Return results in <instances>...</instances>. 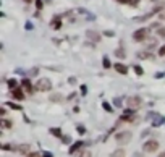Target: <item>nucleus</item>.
<instances>
[{"mask_svg": "<svg viewBox=\"0 0 165 157\" xmlns=\"http://www.w3.org/2000/svg\"><path fill=\"white\" fill-rule=\"evenodd\" d=\"M34 89L41 91V93H49V91H52V81H50L49 78H41V80L36 83Z\"/></svg>", "mask_w": 165, "mask_h": 157, "instance_id": "1", "label": "nucleus"}, {"mask_svg": "<svg viewBox=\"0 0 165 157\" xmlns=\"http://www.w3.org/2000/svg\"><path fill=\"white\" fill-rule=\"evenodd\" d=\"M133 139V133L131 131H120L115 135V141L118 143V144H128L130 141Z\"/></svg>", "mask_w": 165, "mask_h": 157, "instance_id": "2", "label": "nucleus"}, {"mask_svg": "<svg viewBox=\"0 0 165 157\" xmlns=\"http://www.w3.org/2000/svg\"><path fill=\"white\" fill-rule=\"evenodd\" d=\"M147 34H149V29H146V28L136 29V31L133 33V39H135L136 42H146V41H147Z\"/></svg>", "mask_w": 165, "mask_h": 157, "instance_id": "3", "label": "nucleus"}, {"mask_svg": "<svg viewBox=\"0 0 165 157\" xmlns=\"http://www.w3.org/2000/svg\"><path fill=\"white\" fill-rule=\"evenodd\" d=\"M126 104H128V109L136 110V109H139L141 105H143V99H141L139 96H130V97L126 99Z\"/></svg>", "mask_w": 165, "mask_h": 157, "instance_id": "4", "label": "nucleus"}, {"mask_svg": "<svg viewBox=\"0 0 165 157\" xmlns=\"http://www.w3.org/2000/svg\"><path fill=\"white\" fill-rule=\"evenodd\" d=\"M157 149H159V141H156V139H149V141H146L143 144L144 152H156Z\"/></svg>", "mask_w": 165, "mask_h": 157, "instance_id": "5", "label": "nucleus"}, {"mask_svg": "<svg viewBox=\"0 0 165 157\" xmlns=\"http://www.w3.org/2000/svg\"><path fill=\"white\" fill-rule=\"evenodd\" d=\"M120 120L122 122H135L136 120V112L133 110V109H126V110L122 114Z\"/></svg>", "mask_w": 165, "mask_h": 157, "instance_id": "6", "label": "nucleus"}, {"mask_svg": "<svg viewBox=\"0 0 165 157\" xmlns=\"http://www.w3.org/2000/svg\"><path fill=\"white\" fill-rule=\"evenodd\" d=\"M86 37L92 42H101V34L96 31H86Z\"/></svg>", "mask_w": 165, "mask_h": 157, "instance_id": "7", "label": "nucleus"}, {"mask_svg": "<svg viewBox=\"0 0 165 157\" xmlns=\"http://www.w3.org/2000/svg\"><path fill=\"white\" fill-rule=\"evenodd\" d=\"M15 149L20 152V154H23V156H28L31 152V146L29 144H18Z\"/></svg>", "mask_w": 165, "mask_h": 157, "instance_id": "8", "label": "nucleus"}, {"mask_svg": "<svg viewBox=\"0 0 165 157\" xmlns=\"http://www.w3.org/2000/svg\"><path fill=\"white\" fill-rule=\"evenodd\" d=\"M82 144H84L82 141H76V143H75V144L71 146L70 149H68V154H70V156H75V154H76V152L82 148Z\"/></svg>", "mask_w": 165, "mask_h": 157, "instance_id": "9", "label": "nucleus"}, {"mask_svg": "<svg viewBox=\"0 0 165 157\" xmlns=\"http://www.w3.org/2000/svg\"><path fill=\"white\" fill-rule=\"evenodd\" d=\"M21 86H23V89H25L28 94H33V93H34L33 86H31V83H29V80H26V78L21 81Z\"/></svg>", "mask_w": 165, "mask_h": 157, "instance_id": "10", "label": "nucleus"}, {"mask_svg": "<svg viewBox=\"0 0 165 157\" xmlns=\"http://www.w3.org/2000/svg\"><path fill=\"white\" fill-rule=\"evenodd\" d=\"M23 91H25V89H21V88H16L15 91H12L13 97L18 99V101H23V99H25V93H23Z\"/></svg>", "mask_w": 165, "mask_h": 157, "instance_id": "11", "label": "nucleus"}, {"mask_svg": "<svg viewBox=\"0 0 165 157\" xmlns=\"http://www.w3.org/2000/svg\"><path fill=\"white\" fill-rule=\"evenodd\" d=\"M115 70L118 71L120 75H126V73H128V67H125L123 63H115Z\"/></svg>", "mask_w": 165, "mask_h": 157, "instance_id": "12", "label": "nucleus"}, {"mask_svg": "<svg viewBox=\"0 0 165 157\" xmlns=\"http://www.w3.org/2000/svg\"><path fill=\"white\" fill-rule=\"evenodd\" d=\"M0 126H2L3 130H10L13 126V122L7 120V118H2V120H0Z\"/></svg>", "mask_w": 165, "mask_h": 157, "instance_id": "13", "label": "nucleus"}, {"mask_svg": "<svg viewBox=\"0 0 165 157\" xmlns=\"http://www.w3.org/2000/svg\"><path fill=\"white\" fill-rule=\"evenodd\" d=\"M60 18H62V16H55L52 21H50V25H52L55 29H60V28H62V21H60Z\"/></svg>", "mask_w": 165, "mask_h": 157, "instance_id": "14", "label": "nucleus"}, {"mask_svg": "<svg viewBox=\"0 0 165 157\" xmlns=\"http://www.w3.org/2000/svg\"><path fill=\"white\" fill-rule=\"evenodd\" d=\"M60 101H63V96L62 94H52L50 96V102H60Z\"/></svg>", "mask_w": 165, "mask_h": 157, "instance_id": "15", "label": "nucleus"}, {"mask_svg": "<svg viewBox=\"0 0 165 157\" xmlns=\"http://www.w3.org/2000/svg\"><path fill=\"white\" fill-rule=\"evenodd\" d=\"M115 55L118 57V59H125L126 54H125V50H123L122 47H120V49H117V50H115Z\"/></svg>", "mask_w": 165, "mask_h": 157, "instance_id": "16", "label": "nucleus"}, {"mask_svg": "<svg viewBox=\"0 0 165 157\" xmlns=\"http://www.w3.org/2000/svg\"><path fill=\"white\" fill-rule=\"evenodd\" d=\"M16 84H18V81H16L15 78H13V80H8V88H10L12 91L16 89Z\"/></svg>", "mask_w": 165, "mask_h": 157, "instance_id": "17", "label": "nucleus"}, {"mask_svg": "<svg viewBox=\"0 0 165 157\" xmlns=\"http://www.w3.org/2000/svg\"><path fill=\"white\" fill-rule=\"evenodd\" d=\"M50 135L57 136V138H60L62 136V130L60 128H50Z\"/></svg>", "mask_w": 165, "mask_h": 157, "instance_id": "18", "label": "nucleus"}, {"mask_svg": "<svg viewBox=\"0 0 165 157\" xmlns=\"http://www.w3.org/2000/svg\"><path fill=\"white\" fill-rule=\"evenodd\" d=\"M156 33L159 34V36L162 37V39H165V28H164V26H159V28L156 29Z\"/></svg>", "mask_w": 165, "mask_h": 157, "instance_id": "19", "label": "nucleus"}, {"mask_svg": "<svg viewBox=\"0 0 165 157\" xmlns=\"http://www.w3.org/2000/svg\"><path fill=\"white\" fill-rule=\"evenodd\" d=\"M162 122H164V118L160 117V115H157V117L152 120V125H154V126H159L160 123H162Z\"/></svg>", "mask_w": 165, "mask_h": 157, "instance_id": "20", "label": "nucleus"}, {"mask_svg": "<svg viewBox=\"0 0 165 157\" xmlns=\"http://www.w3.org/2000/svg\"><path fill=\"white\" fill-rule=\"evenodd\" d=\"M138 57L139 59H152V55L149 52H138Z\"/></svg>", "mask_w": 165, "mask_h": 157, "instance_id": "21", "label": "nucleus"}, {"mask_svg": "<svg viewBox=\"0 0 165 157\" xmlns=\"http://www.w3.org/2000/svg\"><path fill=\"white\" fill-rule=\"evenodd\" d=\"M112 157H125V151H123V149H117L112 154Z\"/></svg>", "mask_w": 165, "mask_h": 157, "instance_id": "22", "label": "nucleus"}, {"mask_svg": "<svg viewBox=\"0 0 165 157\" xmlns=\"http://www.w3.org/2000/svg\"><path fill=\"white\" fill-rule=\"evenodd\" d=\"M7 105H8V107H12L13 110H21V105H18V104H13V102H7Z\"/></svg>", "mask_w": 165, "mask_h": 157, "instance_id": "23", "label": "nucleus"}, {"mask_svg": "<svg viewBox=\"0 0 165 157\" xmlns=\"http://www.w3.org/2000/svg\"><path fill=\"white\" fill-rule=\"evenodd\" d=\"M102 65H104V68H110V67H112V65H110L109 57H104V59H102Z\"/></svg>", "mask_w": 165, "mask_h": 157, "instance_id": "24", "label": "nucleus"}, {"mask_svg": "<svg viewBox=\"0 0 165 157\" xmlns=\"http://www.w3.org/2000/svg\"><path fill=\"white\" fill-rule=\"evenodd\" d=\"M135 71H136L138 76H143V75H144V70L139 67V65H136V67H135Z\"/></svg>", "mask_w": 165, "mask_h": 157, "instance_id": "25", "label": "nucleus"}, {"mask_svg": "<svg viewBox=\"0 0 165 157\" xmlns=\"http://www.w3.org/2000/svg\"><path fill=\"white\" fill-rule=\"evenodd\" d=\"M92 154L89 151H82V152H80V157H91Z\"/></svg>", "mask_w": 165, "mask_h": 157, "instance_id": "26", "label": "nucleus"}, {"mask_svg": "<svg viewBox=\"0 0 165 157\" xmlns=\"http://www.w3.org/2000/svg\"><path fill=\"white\" fill-rule=\"evenodd\" d=\"M36 7H37V10H42V7H44L42 0H36Z\"/></svg>", "mask_w": 165, "mask_h": 157, "instance_id": "27", "label": "nucleus"}, {"mask_svg": "<svg viewBox=\"0 0 165 157\" xmlns=\"http://www.w3.org/2000/svg\"><path fill=\"white\" fill-rule=\"evenodd\" d=\"M26 157H42V154H39V152H29Z\"/></svg>", "mask_w": 165, "mask_h": 157, "instance_id": "28", "label": "nucleus"}, {"mask_svg": "<svg viewBox=\"0 0 165 157\" xmlns=\"http://www.w3.org/2000/svg\"><path fill=\"white\" fill-rule=\"evenodd\" d=\"M113 104H115L117 105V107H122V99H113Z\"/></svg>", "mask_w": 165, "mask_h": 157, "instance_id": "29", "label": "nucleus"}, {"mask_svg": "<svg viewBox=\"0 0 165 157\" xmlns=\"http://www.w3.org/2000/svg\"><path fill=\"white\" fill-rule=\"evenodd\" d=\"M2 149H3V151H13V148H12L10 144H3V146H2Z\"/></svg>", "mask_w": 165, "mask_h": 157, "instance_id": "30", "label": "nucleus"}, {"mask_svg": "<svg viewBox=\"0 0 165 157\" xmlns=\"http://www.w3.org/2000/svg\"><path fill=\"white\" fill-rule=\"evenodd\" d=\"M159 55H160V57H165V46H162V47L159 49Z\"/></svg>", "mask_w": 165, "mask_h": 157, "instance_id": "31", "label": "nucleus"}, {"mask_svg": "<svg viewBox=\"0 0 165 157\" xmlns=\"http://www.w3.org/2000/svg\"><path fill=\"white\" fill-rule=\"evenodd\" d=\"M102 107H104L107 112H112V107H110V105L107 104V102H104V104H102Z\"/></svg>", "mask_w": 165, "mask_h": 157, "instance_id": "32", "label": "nucleus"}, {"mask_svg": "<svg viewBox=\"0 0 165 157\" xmlns=\"http://www.w3.org/2000/svg\"><path fill=\"white\" fill-rule=\"evenodd\" d=\"M81 93L86 94V93H88V88H86V86H81Z\"/></svg>", "mask_w": 165, "mask_h": 157, "instance_id": "33", "label": "nucleus"}, {"mask_svg": "<svg viewBox=\"0 0 165 157\" xmlns=\"http://www.w3.org/2000/svg\"><path fill=\"white\" fill-rule=\"evenodd\" d=\"M7 114V110H5V107H2L0 109V115H5Z\"/></svg>", "mask_w": 165, "mask_h": 157, "instance_id": "34", "label": "nucleus"}, {"mask_svg": "<svg viewBox=\"0 0 165 157\" xmlns=\"http://www.w3.org/2000/svg\"><path fill=\"white\" fill-rule=\"evenodd\" d=\"M78 131H80V133H84V131H86L84 126H78Z\"/></svg>", "mask_w": 165, "mask_h": 157, "instance_id": "35", "label": "nucleus"}, {"mask_svg": "<svg viewBox=\"0 0 165 157\" xmlns=\"http://www.w3.org/2000/svg\"><path fill=\"white\" fill-rule=\"evenodd\" d=\"M42 156H44V157H52V154H50V152H44Z\"/></svg>", "mask_w": 165, "mask_h": 157, "instance_id": "36", "label": "nucleus"}, {"mask_svg": "<svg viewBox=\"0 0 165 157\" xmlns=\"http://www.w3.org/2000/svg\"><path fill=\"white\" fill-rule=\"evenodd\" d=\"M104 34H105V36H113V33H112V31H105Z\"/></svg>", "mask_w": 165, "mask_h": 157, "instance_id": "37", "label": "nucleus"}, {"mask_svg": "<svg viewBox=\"0 0 165 157\" xmlns=\"http://www.w3.org/2000/svg\"><path fill=\"white\" fill-rule=\"evenodd\" d=\"M160 18L165 20V10H164V12H160Z\"/></svg>", "mask_w": 165, "mask_h": 157, "instance_id": "38", "label": "nucleus"}, {"mask_svg": "<svg viewBox=\"0 0 165 157\" xmlns=\"http://www.w3.org/2000/svg\"><path fill=\"white\" fill-rule=\"evenodd\" d=\"M117 2H118V3H128L130 0H117Z\"/></svg>", "mask_w": 165, "mask_h": 157, "instance_id": "39", "label": "nucleus"}, {"mask_svg": "<svg viewBox=\"0 0 165 157\" xmlns=\"http://www.w3.org/2000/svg\"><path fill=\"white\" fill-rule=\"evenodd\" d=\"M157 157H165V152H160V154L157 156Z\"/></svg>", "mask_w": 165, "mask_h": 157, "instance_id": "40", "label": "nucleus"}, {"mask_svg": "<svg viewBox=\"0 0 165 157\" xmlns=\"http://www.w3.org/2000/svg\"><path fill=\"white\" fill-rule=\"evenodd\" d=\"M25 2H26V3H31V2H33V0H25Z\"/></svg>", "mask_w": 165, "mask_h": 157, "instance_id": "41", "label": "nucleus"}, {"mask_svg": "<svg viewBox=\"0 0 165 157\" xmlns=\"http://www.w3.org/2000/svg\"><path fill=\"white\" fill-rule=\"evenodd\" d=\"M152 2H157V0H152Z\"/></svg>", "mask_w": 165, "mask_h": 157, "instance_id": "42", "label": "nucleus"}]
</instances>
